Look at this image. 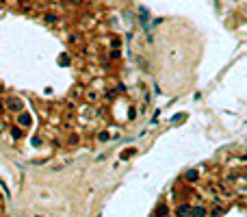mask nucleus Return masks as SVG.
I'll return each instance as SVG.
<instances>
[{"label":"nucleus","mask_w":247,"mask_h":217,"mask_svg":"<svg viewBox=\"0 0 247 217\" xmlns=\"http://www.w3.org/2000/svg\"><path fill=\"white\" fill-rule=\"evenodd\" d=\"M193 215H204V208L200 206V208H193Z\"/></svg>","instance_id":"nucleus-1"},{"label":"nucleus","mask_w":247,"mask_h":217,"mask_svg":"<svg viewBox=\"0 0 247 217\" xmlns=\"http://www.w3.org/2000/svg\"><path fill=\"white\" fill-rule=\"evenodd\" d=\"M186 178H189V180H195L197 176H195V172H189V174H186Z\"/></svg>","instance_id":"nucleus-2"}]
</instances>
